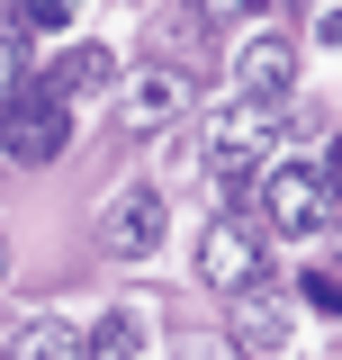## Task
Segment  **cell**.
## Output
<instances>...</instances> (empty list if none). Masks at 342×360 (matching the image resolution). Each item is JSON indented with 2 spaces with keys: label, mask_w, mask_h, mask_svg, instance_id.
<instances>
[{
  "label": "cell",
  "mask_w": 342,
  "mask_h": 360,
  "mask_svg": "<svg viewBox=\"0 0 342 360\" xmlns=\"http://www.w3.org/2000/svg\"><path fill=\"white\" fill-rule=\"evenodd\" d=\"M0 279H9V234H0Z\"/></svg>",
  "instance_id": "cell-15"
},
{
  "label": "cell",
  "mask_w": 342,
  "mask_h": 360,
  "mask_svg": "<svg viewBox=\"0 0 342 360\" xmlns=\"http://www.w3.org/2000/svg\"><path fill=\"white\" fill-rule=\"evenodd\" d=\"M279 135H289V108H261V99H234V108H216L208 127V180L216 189H243L279 162Z\"/></svg>",
  "instance_id": "cell-1"
},
{
  "label": "cell",
  "mask_w": 342,
  "mask_h": 360,
  "mask_svg": "<svg viewBox=\"0 0 342 360\" xmlns=\"http://www.w3.org/2000/svg\"><path fill=\"white\" fill-rule=\"evenodd\" d=\"M261 198H270V225L279 234H324L334 225V172L324 162H270L261 172Z\"/></svg>",
  "instance_id": "cell-4"
},
{
  "label": "cell",
  "mask_w": 342,
  "mask_h": 360,
  "mask_svg": "<svg viewBox=\"0 0 342 360\" xmlns=\"http://www.w3.org/2000/svg\"><path fill=\"white\" fill-rule=\"evenodd\" d=\"M289 90H298V37H279V27H253V37L234 45V99L289 108Z\"/></svg>",
  "instance_id": "cell-5"
},
{
  "label": "cell",
  "mask_w": 342,
  "mask_h": 360,
  "mask_svg": "<svg viewBox=\"0 0 342 360\" xmlns=\"http://www.w3.org/2000/svg\"><path fill=\"white\" fill-rule=\"evenodd\" d=\"M72 9H82V0H27V18H45V27H54V18H72Z\"/></svg>",
  "instance_id": "cell-13"
},
{
  "label": "cell",
  "mask_w": 342,
  "mask_h": 360,
  "mask_svg": "<svg viewBox=\"0 0 342 360\" xmlns=\"http://www.w3.org/2000/svg\"><path fill=\"white\" fill-rule=\"evenodd\" d=\"M144 352V315L135 307H108L99 324H82V360H135Z\"/></svg>",
  "instance_id": "cell-10"
},
{
  "label": "cell",
  "mask_w": 342,
  "mask_h": 360,
  "mask_svg": "<svg viewBox=\"0 0 342 360\" xmlns=\"http://www.w3.org/2000/svg\"><path fill=\"white\" fill-rule=\"evenodd\" d=\"M18 90H27V37L0 27V99H18Z\"/></svg>",
  "instance_id": "cell-12"
},
{
  "label": "cell",
  "mask_w": 342,
  "mask_h": 360,
  "mask_svg": "<svg viewBox=\"0 0 342 360\" xmlns=\"http://www.w3.org/2000/svg\"><path fill=\"white\" fill-rule=\"evenodd\" d=\"M171 234V198L163 180H127L108 207H99V252H118V262H153Z\"/></svg>",
  "instance_id": "cell-3"
},
{
  "label": "cell",
  "mask_w": 342,
  "mask_h": 360,
  "mask_svg": "<svg viewBox=\"0 0 342 360\" xmlns=\"http://www.w3.org/2000/svg\"><path fill=\"white\" fill-rule=\"evenodd\" d=\"M18 360H82V324H63V315H45L18 333Z\"/></svg>",
  "instance_id": "cell-11"
},
{
  "label": "cell",
  "mask_w": 342,
  "mask_h": 360,
  "mask_svg": "<svg viewBox=\"0 0 342 360\" xmlns=\"http://www.w3.org/2000/svg\"><path fill=\"white\" fill-rule=\"evenodd\" d=\"M63 144H72V108H63V99H45V90H18V99H0V162H18V172H45Z\"/></svg>",
  "instance_id": "cell-2"
},
{
  "label": "cell",
  "mask_w": 342,
  "mask_h": 360,
  "mask_svg": "<svg viewBox=\"0 0 342 360\" xmlns=\"http://www.w3.org/2000/svg\"><path fill=\"white\" fill-rule=\"evenodd\" d=\"M198 279H208V288H243V279H261V243H253V225L216 217L208 234H198Z\"/></svg>",
  "instance_id": "cell-7"
},
{
  "label": "cell",
  "mask_w": 342,
  "mask_h": 360,
  "mask_svg": "<svg viewBox=\"0 0 342 360\" xmlns=\"http://www.w3.org/2000/svg\"><path fill=\"white\" fill-rule=\"evenodd\" d=\"M289 297L279 288H261V279H243V288H225V333H234V352H289Z\"/></svg>",
  "instance_id": "cell-6"
},
{
  "label": "cell",
  "mask_w": 342,
  "mask_h": 360,
  "mask_svg": "<svg viewBox=\"0 0 342 360\" xmlns=\"http://www.w3.org/2000/svg\"><path fill=\"white\" fill-rule=\"evenodd\" d=\"M189 99H198V90H189V72H135L127 82V127H144V135H163V127H180V117H189Z\"/></svg>",
  "instance_id": "cell-8"
},
{
  "label": "cell",
  "mask_w": 342,
  "mask_h": 360,
  "mask_svg": "<svg viewBox=\"0 0 342 360\" xmlns=\"http://www.w3.org/2000/svg\"><path fill=\"white\" fill-rule=\"evenodd\" d=\"M108 82H118V54H108V45H72V54H63V63H54L37 90L72 108V99H90V90H108Z\"/></svg>",
  "instance_id": "cell-9"
},
{
  "label": "cell",
  "mask_w": 342,
  "mask_h": 360,
  "mask_svg": "<svg viewBox=\"0 0 342 360\" xmlns=\"http://www.w3.org/2000/svg\"><path fill=\"white\" fill-rule=\"evenodd\" d=\"M253 9H261V0H208V18H234V27H243Z\"/></svg>",
  "instance_id": "cell-14"
}]
</instances>
